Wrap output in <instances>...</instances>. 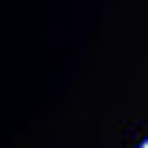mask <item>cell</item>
Listing matches in <instances>:
<instances>
[]
</instances>
